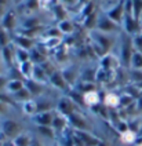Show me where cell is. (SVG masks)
<instances>
[{
    "label": "cell",
    "instance_id": "cell-1",
    "mask_svg": "<svg viewBox=\"0 0 142 146\" xmlns=\"http://www.w3.org/2000/svg\"><path fill=\"white\" fill-rule=\"evenodd\" d=\"M86 101H87V104H95L98 101V95L95 92H90L86 95Z\"/></svg>",
    "mask_w": 142,
    "mask_h": 146
},
{
    "label": "cell",
    "instance_id": "cell-2",
    "mask_svg": "<svg viewBox=\"0 0 142 146\" xmlns=\"http://www.w3.org/2000/svg\"><path fill=\"white\" fill-rule=\"evenodd\" d=\"M106 104H108L109 106L117 105V98L115 97V95H108V97H106Z\"/></svg>",
    "mask_w": 142,
    "mask_h": 146
},
{
    "label": "cell",
    "instance_id": "cell-3",
    "mask_svg": "<svg viewBox=\"0 0 142 146\" xmlns=\"http://www.w3.org/2000/svg\"><path fill=\"white\" fill-rule=\"evenodd\" d=\"M123 141L124 142H131V141H134V134L133 132H125V134H123Z\"/></svg>",
    "mask_w": 142,
    "mask_h": 146
}]
</instances>
